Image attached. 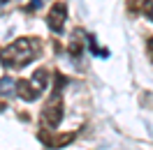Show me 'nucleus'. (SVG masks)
I'll return each instance as SVG.
<instances>
[{
	"label": "nucleus",
	"instance_id": "obj_1",
	"mask_svg": "<svg viewBox=\"0 0 153 150\" xmlns=\"http://www.w3.org/2000/svg\"><path fill=\"white\" fill-rule=\"evenodd\" d=\"M37 53H39V42L35 37H19L0 51V62L7 69H21V67L30 65L37 58Z\"/></svg>",
	"mask_w": 153,
	"mask_h": 150
},
{
	"label": "nucleus",
	"instance_id": "obj_2",
	"mask_svg": "<svg viewBox=\"0 0 153 150\" xmlns=\"http://www.w3.org/2000/svg\"><path fill=\"white\" fill-rule=\"evenodd\" d=\"M42 120L47 127H58L60 120H63V99H60V95H51V99L44 104V109H42Z\"/></svg>",
	"mask_w": 153,
	"mask_h": 150
},
{
	"label": "nucleus",
	"instance_id": "obj_3",
	"mask_svg": "<svg viewBox=\"0 0 153 150\" xmlns=\"http://www.w3.org/2000/svg\"><path fill=\"white\" fill-rule=\"evenodd\" d=\"M37 139L44 143V148L58 150V148H65V146H70V143L76 139V132H65V134H56V132H39Z\"/></svg>",
	"mask_w": 153,
	"mask_h": 150
},
{
	"label": "nucleus",
	"instance_id": "obj_4",
	"mask_svg": "<svg viewBox=\"0 0 153 150\" xmlns=\"http://www.w3.org/2000/svg\"><path fill=\"white\" fill-rule=\"evenodd\" d=\"M65 21H67V5L65 2H56L47 14V26L51 32H56L60 35L63 30H65Z\"/></svg>",
	"mask_w": 153,
	"mask_h": 150
},
{
	"label": "nucleus",
	"instance_id": "obj_5",
	"mask_svg": "<svg viewBox=\"0 0 153 150\" xmlns=\"http://www.w3.org/2000/svg\"><path fill=\"white\" fill-rule=\"evenodd\" d=\"M16 93H19L21 99H26V102H35L37 95L42 93V90L35 88V83H33L30 79H19V81H16Z\"/></svg>",
	"mask_w": 153,
	"mask_h": 150
},
{
	"label": "nucleus",
	"instance_id": "obj_6",
	"mask_svg": "<svg viewBox=\"0 0 153 150\" xmlns=\"http://www.w3.org/2000/svg\"><path fill=\"white\" fill-rule=\"evenodd\" d=\"M33 83H35V88H39V90H44L47 88V83H49V72L44 69V67H39L37 72L33 74V79H30Z\"/></svg>",
	"mask_w": 153,
	"mask_h": 150
},
{
	"label": "nucleus",
	"instance_id": "obj_7",
	"mask_svg": "<svg viewBox=\"0 0 153 150\" xmlns=\"http://www.w3.org/2000/svg\"><path fill=\"white\" fill-rule=\"evenodd\" d=\"M67 53H70L72 58H79L81 53H84V39H79V37L74 35V37H72V42H70V46H67Z\"/></svg>",
	"mask_w": 153,
	"mask_h": 150
},
{
	"label": "nucleus",
	"instance_id": "obj_8",
	"mask_svg": "<svg viewBox=\"0 0 153 150\" xmlns=\"http://www.w3.org/2000/svg\"><path fill=\"white\" fill-rule=\"evenodd\" d=\"M142 12L153 21V0H142Z\"/></svg>",
	"mask_w": 153,
	"mask_h": 150
},
{
	"label": "nucleus",
	"instance_id": "obj_9",
	"mask_svg": "<svg viewBox=\"0 0 153 150\" xmlns=\"http://www.w3.org/2000/svg\"><path fill=\"white\" fill-rule=\"evenodd\" d=\"M146 53H149V60L153 62V37L146 39Z\"/></svg>",
	"mask_w": 153,
	"mask_h": 150
},
{
	"label": "nucleus",
	"instance_id": "obj_10",
	"mask_svg": "<svg viewBox=\"0 0 153 150\" xmlns=\"http://www.w3.org/2000/svg\"><path fill=\"white\" fill-rule=\"evenodd\" d=\"M5 109H7V102H5L2 97H0V111H5Z\"/></svg>",
	"mask_w": 153,
	"mask_h": 150
},
{
	"label": "nucleus",
	"instance_id": "obj_11",
	"mask_svg": "<svg viewBox=\"0 0 153 150\" xmlns=\"http://www.w3.org/2000/svg\"><path fill=\"white\" fill-rule=\"evenodd\" d=\"M0 2H7V0H0Z\"/></svg>",
	"mask_w": 153,
	"mask_h": 150
}]
</instances>
